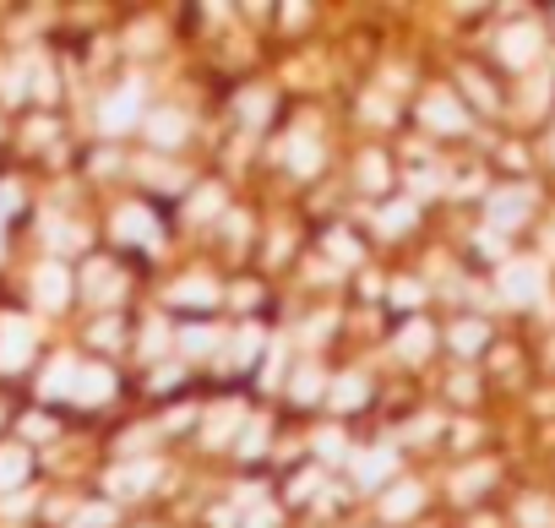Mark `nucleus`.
Instances as JSON below:
<instances>
[{
  "mask_svg": "<svg viewBox=\"0 0 555 528\" xmlns=\"http://www.w3.org/2000/svg\"><path fill=\"white\" fill-rule=\"evenodd\" d=\"M34 322L28 317H0V371L7 376H17V371H28V360H34Z\"/></svg>",
  "mask_w": 555,
  "mask_h": 528,
  "instance_id": "f257e3e1",
  "label": "nucleus"
},
{
  "mask_svg": "<svg viewBox=\"0 0 555 528\" xmlns=\"http://www.w3.org/2000/svg\"><path fill=\"white\" fill-rule=\"evenodd\" d=\"M137 115H142V82H126V88L99 110V126H104V131H126V126H137Z\"/></svg>",
  "mask_w": 555,
  "mask_h": 528,
  "instance_id": "f03ea898",
  "label": "nucleus"
},
{
  "mask_svg": "<svg viewBox=\"0 0 555 528\" xmlns=\"http://www.w3.org/2000/svg\"><path fill=\"white\" fill-rule=\"evenodd\" d=\"M34 295H39V306L61 311V306L72 300V273L61 268V261H44V268L34 273Z\"/></svg>",
  "mask_w": 555,
  "mask_h": 528,
  "instance_id": "7ed1b4c3",
  "label": "nucleus"
},
{
  "mask_svg": "<svg viewBox=\"0 0 555 528\" xmlns=\"http://www.w3.org/2000/svg\"><path fill=\"white\" fill-rule=\"evenodd\" d=\"M115 234H120L126 245H147V250H158V223H153V213H147V207H120Z\"/></svg>",
  "mask_w": 555,
  "mask_h": 528,
  "instance_id": "20e7f679",
  "label": "nucleus"
},
{
  "mask_svg": "<svg viewBox=\"0 0 555 528\" xmlns=\"http://www.w3.org/2000/svg\"><path fill=\"white\" fill-rule=\"evenodd\" d=\"M109 392H115V376H109L104 365H82V371H77V387H72L77 403H104Z\"/></svg>",
  "mask_w": 555,
  "mask_h": 528,
  "instance_id": "39448f33",
  "label": "nucleus"
},
{
  "mask_svg": "<svg viewBox=\"0 0 555 528\" xmlns=\"http://www.w3.org/2000/svg\"><path fill=\"white\" fill-rule=\"evenodd\" d=\"M501 289L512 300H533L539 295V268H533V261H512V268L501 273Z\"/></svg>",
  "mask_w": 555,
  "mask_h": 528,
  "instance_id": "423d86ee",
  "label": "nucleus"
},
{
  "mask_svg": "<svg viewBox=\"0 0 555 528\" xmlns=\"http://www.w3.org/2000/svg\"><path fill=\"white\" fill-rule=\"evenodd\" d=\"M147 137H153V147H175V142L185 137V115H180V110H158V115L147 120Z\"/></svg>",
  "mask_w": 555,
  "mask_h": 528,
  "instance_id": "0eeeda50",
  "label": "nucleus"
},
{
  "mask_svg": "<svg viewBox=\"0 0 555 528\" xmlns=\"http://www.w3.org/2000/svg\"><path fill=\"white\" fill-rule=\"evenodd\" d=\"M392 468H398V452H382V447L365 452V458H354V479H360V485H382Z\"/></svg>",
  "mask_w": 555,
  "mask_h": 528,
  "instance_id": "6e6552de",
  "label": "nucleus"
},
{
  "mask_svg": "<svg viewBox=\"0 0 555 528\" xmlns=\"http://www.w3.org/2000/svg\"><path fill=\"white\" fill-rule=\"evenodd\" d=\"M533 50H539V34H533V28H512V34L501 39V55H506L512 66H528Z\"/></svg>",
  "mask_w": 555,
  "mask_h": 528,
  "instance_id": "1a4fd4ad",
  "label": "nucleus"
},
{
  "mask_svg": "<svg viewBox=\"0 0 555 528\" xmlns=\"http://www.w3.org/2000/svg\"><path fill=\"white\" fill-rule=\"evenodd\" d=\"M425 120H430V126H441V131H463V126H468V120H463V110H457L447 93L425 99Z\"/></svg>",
  "mask_w": 555,
  "mask_h": 528,
  "instance_id": "9d476101",
  "label": "nucleus"
},
{
  "mask_svg": "<svg viewBox=\"0 0 555 528\" xmlns=\"http://www.w3.org/2000/svg\"><path fill=\"white\" fill-rule=\"evenodd\" d=\"M82 284H88V295H93V300H115V295H120V273L109 268V261H93Z\"/></svg>",
  "mask_w": 555,
  "mask_h": 528,
  "instance_id": "9b49d317",
  "label": "nucleus"
},
{
  "mask_svg": "<svg viewBox=\"0 0 555 528\" xmlns=\"http://www.w3.org/2000/svg\"><path fill=\"white\" fill-rule=\"evenodd\" d=\"M28 479V452L23 447H0V490H17Z\"/></svg>",
  "mask_w": 555,
  "mask_h": 528,
  "instance_id": "f8f14e48",
  "label": "nucleus"
},
{
  "mask_svg": "<svg viewBox=\"0 0 555 528\" xmlns=\"http://www.w3.org/2000/svg\"><path fill=\"white\" fill-rule=\"evenodd\" d=\"M430 338H436V333H430L425 322H409V327L398 333V355H403V360H425V355H430Z\"/></svg>",
  "mask_w": 555,
  "mask_h": 528,
  "instance_id": "ddd939ff",
  "label": "nucleus"
},
{
  "mask_svg": "<svg viewBox=\"0 0 555 528\" xmlns=\"http://www.w3.org/2000/svg\"><path fill=\"white\" fill-rule=\"evenodd\" d=\"M382 512L398 523V517H414L420 512V485H392L387 490V501H382Z\"/></svg>",
  "mask_w": 555,
  "mask_h": 528,
  "instance_id": "4468645a",
  "label": "nucleus"
},
{
  "mask_svg": "<svg viewBox=\"0 0 555 528\" xmlns=\"http://www.w3.org/2000/svg\"><path fill=\"white\" fill-rule=\"evenodd\" d=\"M77 360H55V371L44 376V398H72V387H77Z\"/></svg>",
  "mask_w": 555,
  "mask_h": 528,
  "instance_id": "2eb2a0df",
  "label": "nucleus"
},
{
  "mask_svg": "<svg viewBox=\"0 0 555 528\" xmlns=\"http://www.w3.org/2000/svg\"><path fill=\"white\" fill-rule=\"evenodd\" d=\"M365 392H371V387H365V376H344V382H333V387H327L333 409H360V403H365Z\"/></svg>",
  "mask_w": 555,
  "mask_h": 528,
  "instance_id": "dca6fc26",
  "label": "nucleus"
},
{
  "mask_svg": "<svg viewBox=\"0 0 555 528\" xmlns=\"http://www.w3.org/2000/svg\"><path fill=\"white\" fill-rule=\"evenodd\" d=\"M153 479H158V463H137V468L109 474V490H147Z\"/></svg>",
  "mask_w": 555,
  "mask_h": 528,
  "instance_id": "f3484780",
  "label": "nucleus"
},
{
  "mask_svg": "<svg viewBox=\"0 0 555 528\" xmlns=\"http://www.w3.org/2000/svg\"><path fill=\"white\" fill-rule=\"evenodd\" d=\"M212 300H218V284H207V279L175 284V306H212Z\"/></svg>",
  "mask_w": 555,
  "mask_h": 528,
  "instance_id": "a211bd4d",
  "label": "nucleus"
},
{
  "mask_svg": "<svg viewBox=\"0 0 555 528\" xmlns=\"http://www.w3.org/2000/svg\"><path fill=\"white\" fill-rule=\"evenodd\" d=\"M322 392H327V376H322L317 365H300V376H295V398L311 403V398H322Z\"/></svg>",
  "mask_w": 555,
  "mask_h": 528,
  "instance_id": "6ab92c4d",
  "label": "nucleus"
},
{
  "mask_svg": "<svg viewBox=\"0 0 555 528\" xmlns=\"http://www.w3.org/2000/svg\"><path fill=\"white\" fill-rule=\"evenodd\" d=\"M414 223V202H392V207H382V234H398V229H409Z\"/></svg>",
  "mask_w": 555,
  "mask_h": 528,
  "instance_id": "aec40b11",
  "label": "nucleus"
},
{
  "mask_svg": "<svg viewBox=\"0 0 555 528\" xmlns=\"http://www.w3.org/2000/svg\"><path fill=\"white\" fill-rule=\"evenodd\" d=\"M289 147H295V153H289V164H295L300 175H311V169L322 164V153H317V142H306V137H295Z\"/></svg>",
  "mask_w": 555,
  "mask_h": 528,
  "instance_id": "412c9836",
  "label": "nucleus"
},
{
  "mask_svg": "<svg viewBox=\"0 0 555 528\" xmlns=\"http://www.w3.org/2000/svg\"><path fill=\"white\" fill-rule=\"evenodd\" d=\"M360 175H365L371 191H387V158H382V153H365V158H360Z\"/></svg>",
  "mask_w": 555,
  "mask_h": 528,
  "instance_id": "4be33fe9",
  "label": "nucleus"
},
{
  "mask_svg": "<svg viewBox=\"0 0 555 528\" xmlns=\"http://www.w3.org/2000/svg\"><path fill=\"white\" fill-rule=\"evenodd\" d=\"M479 344H485V322H463V327H452V349L474 355Z\"/></svg>",
  "mask_w": 555,
  "mask_h": 528,
  "instance_id": "5701e85b",
  "label": "nucleus"
},
{
  "mask_svg": "<svg viewBox=\"0 0 555 528\" xmlns=\"http://www.w3.org/2000/svg\"><path fill=\"white\" fill-rule=\"evenodd\" d=\"M522 207H528V196H495V202H490L495 223H517V218H522Z\"/></svg>",
  "mask_w": 555,
  "mask_h": 528,
  "instance_id": "b1692460",
  "label": "nucleus"
},
{
  "mask_svg": "<svg viewBox=\"0 0 555 528\" xmlns=\"http://www.w3.org/2000/svg\"><path fill=\"white\" fill-rule=\"evenodd\" d=\"M109 523H115V506H82L72 517V528H109Z\"/></svg>",
  "mask_w": 555,
  "mask_h": 528,
  "instance_id": "393cba45",
  "label": "nucleus"
},
{
  "mask_svg": "<svg viewBox=\"0 0 555 528\" xmlns=\"http://www.w3.org/2000/svg\"><path fill=\"white\" fill-rule=\"evenodd\" d=\"M23 88H28V82H23V66L0 72V99H7V104H17V99H23Z\"/></svg>",
  "mask_w": 555,
  "mask_h": 528,
  "instance_id": "a878e982",
  "label": "nucleus"
},
{
  "mask_svg": "<svg viewBox=\"0 0 555 528\" xmlns=\"http://www.w3.org/2000/svg\"><path fill=\"white\" fill-rule=\"evenodd\" d=\"M218 207H223V191H218V185H202V191H196V202H191V213H196V218H207V213H218Z\"/></svg>",
  "mask_w": 555,
  "mask_h": 528,
  "instance_id": "bb28decb",
  "label": "nucleus"
},
{
  "mask_svg": "<svg viewBox=\"0 0 555 528\" xmlns=\"http://www.w3.org/2000/svg\"><path fill=\"white\" fill-rule=\"evenodd\" d=\"M327 250H333L338 261H360V245H354L344 229H333V234H327Z\"/></svg>",
  "mask_w": 555,
  "mask_h": 528,
  "instance_id": "cd10ccee",
  "label": "nucleus"
},
{
  "mask_svg": "<svg viewBox=\"0 0 555 528\" xmlns=\"http://www.w3.org/2000/svg\"><path fill=\"white\" fill-rule=\"evenodd\" d=\"M234 425H240V409L229 403V414H218V420L207 425V441H223V436H234Z\"/></svg>",
  "mask_w": 555,
  "mask_h": 528,
  "instance_id": "c85d7f7f",
  "label": "nucleus"
},
{
  "mask_svg": "<svg viewBox=\"0 0 555 528\" xmlns=\"http://www.w3.org/2000/svg\"><path fill=\"white\" fill-rule=\"evenodd\" d=\"M261 447H267V425L256 420V425H245V436H240V452H245V458H256Z\"/></svg>",
  "mask_w": 555,
  "mask_h": 528,
  "instance_id": "c756f323",
  "label": "nucleus"
},
{
  "mask_svg": "<svg viewBox=\"0 0 555 528\" xmlns=\"http://www.w3.org/2000/svg\"><path fill=\"white\" fill-rule=\"evenodd\" d=\"M420 300H425L420 284H392V306H420Z\"/></svg>",
  "mask_w": 555,
  "mask_h": 528,
  "instance_id": "7c9ffc66",
  "label": "nucleus"
},
{
  "mask_svg": "<svg viewBox=\"0 0 555 528\" xmlns=\"http://www.w3.org/2000/svg\"><path fill=\"white\" fill-rule=\"evenodd\" d=\"M317 447H322V458H344V436H338L333 425H327V430L317 436Z\"/></svg>",
  "mask_w": 555,
  "mask_h": 528,
  "instance_id": "2f4dec72",
  "label": "nucleus"
},
{
  "mask_svg": "<svg viewBox=\"0 0 555 528\" xmlns=\"http://www.w3.org/2000/svg\"><path fill=\"white\" fill-rule=\"evenodd\" d=\"M267 110H272V99H267V93H245V120H261Z\"/></svg>",
  "mask_w": 555,
  "mask_h": 528,
  "instance_id": "473e14b6",
  "label": "nucleus"
},
{
  "mask_svg": "<svg viewBox=\"0 0 555 528\" xmlns=\"http://www.w3.org/2000/svg\"><path fill=\"white\" fill-rule=\"evenodd\" d=\"M93 344H99V349H115V344H120V327H115V322H99V327H93Z\"/></svg>",
  "mask_w": 555,
  "mask_h": 528,
  "instance_id": "72a5a7b5",
  "label": "nucleus"
},
{
  "mask_svg": "<svg viewBox=\"0 0 555 528\" xmlns=\"http://www.w3.org/2000/svg\"><path fill=\"white\" fill-rule=\"evenodd\" d=\"M212 338H218L212 327H191V333H185V349H212Z\"/></svg>",
  "mask_w": 555,
  "mask_h": 528,
  "instance_id": "f704fd0d",
  "label": "nucleus"
},
{
  "mask_svg": "<svg viewBox=\"0 0 555 528\" xmlns=\"http://www.w3.org/2000/svg\"><path fill=\"white\" fill-rule=\"evenodd\" d=\"M164 338H169V327H164V322H153V327H147V338H142V349L153 355V349H164Z\"/></svg>",
  "mask_w": 555,
  "mask_h": 528,
  "instance_id": "c9c22d12",
  "label": "nucleus"
},
{
  "mask_svg": "<svg viewBox=\"0 0 555 528\" xmlns=\"http://www.w3.org/2000/svg\"><path fill=\"white\" fill-rule=\"evenodd\" d=\"M485 479H490V468H468V474H463V479H457V490H479V485H485Z\"/></svg>",
  "mask_w": 555,
  "mask_h": 528,
  "instance_id": "e433bc0d",
  "label": "nucleus"
},
{
  "mask_svg": "<svg viewBox=\"0 0 555 528\" xmlns=\"http://www.w3.org/2000/svg\"><path fill=\"white\" fill-rule=\"evenodd\" d=\"M317 485H322L317 474H300V479H295V501H311V490H317Z\"/></svg>",
  "mask_w": 555,
  "mask_h": 528,
  "instance_id": "4c0bfd02",
  "label": "nucleus"
},
{
  "mask_svg": "<svg viewBox=\"0 0 555 528\" xmlns=\"http://www.w3.org/2000/svg\"><path fill=\"white\" fill-rule=\"evenodd\" d=\"M272 523H278L272 512H250V523H245V528H272Z\"/></svg>",
  "mask_w": 555,
  "mask_h": 528,
  "instance_id": "58836bf2",
  "label": "nucleus"
}]
</instances>
